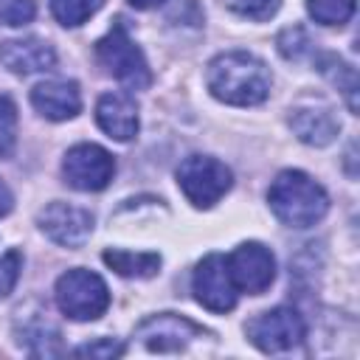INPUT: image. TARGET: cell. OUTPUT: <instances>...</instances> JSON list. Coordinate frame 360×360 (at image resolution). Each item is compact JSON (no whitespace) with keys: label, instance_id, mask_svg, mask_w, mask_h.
Segmentation results:
<instances>
[{"label":"cell","instance_id":"cell-12","mask_svg":"<svg viewBox=\"0 0 360 360\" xmlns=\"http://www.w3.org/2000/svg\"><path fill=\"white\" fill-rule=\"evenodd\" d=\"M0 65L17 76L42 73L56 65V51L51 42L39 39V37L6 39V42H0Z\"/></svg>","mask_w":360,"mask_h":360},{"label":"cell","instance_id":"cell-15","mask_svg":"<svg viewBox=\"0 0 360 360\" xmlns=\"http://www.w3.org/2000/svg\"><path fill=\"white\" fill-rule=\"evenodd\" d=\"M290 127L298 135V141L309 143V146H326L338 138L340 132V121L335 118V112L329 107H295L290 112Z\"/></svg>","mask_w":360,"mask_h":360},{"label":"cell","instance_id":"cell-17","mask_svg":"<svg viewBox=\"0 0 360 360\" xmlns=\"http://www.w3.org/2000/svg\"><path fill=\"white\" fill-rule=\"evenodd\" d=\"M318 70H321L338 90H343L346 104H349V110L354 112V110H357V73H354V68L346 65V62H343L340 56H335V53H323V56H318Z\"/></svg>","mask_w":360,"mask_h":360},{"label":"cell","instance_id":"cell-24","mask_svg":"<svg viewBox=\"0 0 360 360\" xmlns=\"http://www.w3.org/2000/svg\"><path fill=\"white\" fill-rule=\"evenodd\" d=\"M20 270H22V253L20 250H6L0 253V298L8 295L20 278Z\"/></svg>","mask_w":360,"mask_h":360},{"label":"cell","instance_id":"cell-27","mask_svg":"<svg viewBox=\"0 0 360 360\" xmlns=\"http://www.w3.org/2000/svg\"><path fill=\"white\" fill-rule=\"evenodd\" d=\"M166 0H129V6L132 8H141V11H146V8H158V6H163Z\"/></svg>","mask_w":360,"mask_h":360},{"label":"cell","instance_id":"cell-23","mask_svg":"<svg viewBox=\"0 0 360 360\" xmlns=\"http://www.w3.org/2000/svg\"><path fill=\"white\" fill-rule=\"evenodd\" d=\"M37 14L34 0H0V22L6 25H25Z\"/></svg>","mask_w":360,"mask_h":360},{"label":"cell","instance_id":"cell-4","mask_svg":"<svg viewBox=\"0 0 360 360\" xmlns=\"http://www.w3.org/2000/svg\"><path fill=\"white\" fill-rule=\"evenodd\" d=\"M53 295H56V307L70 321H96L110 307V290L104 278L84 267H73L62 273L56 278Z\"/></svg>","mask_w":360,"mask_h":360},{"label":"cell","instance_id":"cell-6","mask_svg":"<svg viewBox=\"0 0 360 360\" xmlns=\"http://www.w3.org/2000/svg\"><path fill=\"white\" fill-rule=\"evenodd\" d=\"M245 332H248V340L259 352L278 354V352L295 349L304 340L307 326H304V318L292 307H273L267 312H259L253 321H248Z\"/></svg>","mask_w":360,"mask_h":360},{"label":"cell","instance_id":"cell-19","mask_svg":"<svg viewBox=\"0 0 360 360\" xmlns=\"http://www.w3.org/2000/svg\"><path fill=\"white\" fill-rule=\"evenodd\" d=\"M307 11L321 25H346L354 14V0H307Z\"/></svg>","mask_w":360,"mask_h":360},{"label":"cell","instance_id":"cell-20","mask_svg":"<svg viewBox=\"0 0 360 360\" xmlns=\"http://www.w3.org/2000/svg\"><path fill=\"white\" fill-rule=\"evenodd\" d=\"M17 146V104L8 96H0V160L11 158Z\"/></svg>","mask_w":360,"mask_h":360},{"label":"cell","instance_id":"cell-3","mask_svg":"<svg viewBox=\"0 0 360 360\" xmlns=\"http://www.w3.org/2000/svg\"><path fill=\"white\" fill-rule=\"evenodd\" d=\"M96 59L112 79H118L129 90H143L152 84L149 62L121 20L96 42Z\"/></svg>","mask_w":360,"mask_h":360},{"label":"cell","instance_id":"cell-8","mask_svg":"<svg viewBox=\"0 0 360 360\" xmlns=\"http://www.w3.org/2000/svg\"><path fill=\"white\" fill-rule=\"evenodd\" d=\"M228 273L239 292L262 295L276 281V256L262 242H242L225 256Z\"/></svg>","mask_w":360,"mask_h":360},{"label":"cell","instance_id":"cell-22","mask_svg":"<svg viewBox=\"0 0 360 360\" xmlns=\"http://www.w3.org/2000/svg\"><path fill=\"white\" fill-rule=\"evenodd\" d=\"M312 48V42H309V37H307V31L304 28H284L281 34H278V51H281V56H287V59H301L307 51Z\"/></svg>","mask_w":360,"mask_h":360},{"label":"cell","instance_id":"cell-13","mask_svg":"<svg viewBox=\"0 0 360 360\" xmlns=\"http://www.w3.org/2000/svg\"><path fill=\"white\" fill-rule=\"evenodd\" d=\"M34 110L48 121H68L82 110V93L76 82L68 79H48L31 87Z\"/></svg>","mask_w":360,"mask_h":360},{"label":"cell","instance_id":"cell-10","mask_svg":"<svg viewBox=\"0 0 360 360\" xmlns=\"http://www.w3.org/2000/svg\"><path fill=\"white\" fill-rule=\"evenodd\" d=\"M37 222H39V231L62 248H82L93 233V214L82 205H70L62 200L48 202L39 211Z\"/></svg>","mask_w":360,"mask_h":360},{"label":"cell","instance_id":"cell-14","mask_svg":"<svg viewBox=\"0 0 360 360\" xmlns=\"http://www.w3.org/2000/svg\"><path fill=\"white\" fill-rule=\"evenodd\" d=\"M96 124L112 141H121V143L132 141L138 135V127H141L135 98L127 93H104L96 101Z\"/></svg>","mask_w":360,"mask_h":360},{"label":"cell","instance_id":"cell-7","mask_svg":"<svg viewBox=\"0 0 360 360\" xmlns=\"http://www.w3.org/2000/svg\"><path fill=\"white\" fill-rule=\"evenodd\" d=\"M115 174V158L98 143H76L62 158V177L76 191H101Z\"/></svg>","mask_w":360,"mask_h":360},{"label":"cell","instance_id":"cell-16","mask_svg":"<svg viewBox=\"0 0 360 360\" xmlns=\"http://www.w3.org/2000/svg\"><path fill=\"white\" fill-rule=\"evenodd\" d=\"M104 264L110 270H115L124 278H152L160 270V253L152 250H121V248H110L101 253Z\"/></svg>","mask_w":360,"mask_h":360},{"label":"cell","instance_id":"cell-25","mask_svg":"<svg viewBox=\"0 0 360 360\" xmlns=\"http://www.w3.org/2000/svg\"><path fill=\"white\" fill-rule=\"evenodd\" d=\"M76 357H98V360H110V357H121L124 354V346L112 338H98L93 343H84L79 349H73Z\"/></svg>","mask_w":360,"mask_h":360},{"label":"cell","instance_id":"cell-26","mask_svg":"<svg viewBox=\"0 0 360 360\" xmlns=\"http://www.w3.org/2000/svg\"><path fill=\"white\" fill-rule=\"evenodd\" d=\"M14 208V197H11V191H8V186L0 180V217H6L8 211Z\"/></svg>","mask_w":360,"mask_h":360},{"label":"cell","instance_id":"cell-21","mask_svg":"<svg viewBox=\"0 0 360 360\" xmlns=\"http://www.w3.org/2000/svg\"><path fill=\"white\" fill-rule=\"evenodd\" d=\"M225 8H231L233 14L239 17H248V20H270L278 8H281V0H222Z\"/></svg>","mask_w":360,"mask_h":360},{"label":"cell","instance_id":"cell-9","mask_svg":"<svg viewBox=\"0 0 360 360\" xmlns=\"http://www.w3.org/2000/svg\"><path fill=\"white\" fill-rule=\"evenodd\" d=\"M191 292L197 298V304H202L205 309L211 312H231L236 307V284L228 273V264H225V256L219 253H211L205 256L197 267H194V276H191Z\"/></svg>","mask_w":360,"mask_h":360},{"label":"cell","instance_id":"cell-5","mask_svg":"<svg viewBox=\"0 0 360 360\" xmlns=\"http://www.w3.org/2000/svg\"><path fill=\"white\" fill-rule=\"evenodd\" d=\"M177 186L194 208H211L231 191L233 172L211 155H188L177 166Z\"/></svg>","mask_w":360,"mask_h":360},{"label":"cell","instance_id":"cell-1","mask_svg":"<svg viewBox=\"0 0 360 360\" xmlns=\"http://www.w3.org/2000/svg\"><path fill=\"white\" fill-rule=\"evenodd\" d=\"M205 84L211 96L231 107H256L267 101L273 76L267 65L248 51H225L208 62Z\"/></svg>","mask_w":360,"mask_h":360},{"label":"cell","instance_id":"cell-18","mask_svg":"<svg viewBox=\"0 0 360 360\" xmlns=\"http://www.w3.org/2000/svg\"><path fill=\"white\" fill-rule=\"evenodd\" d=\"M101 6H104V0H51V11H53L56 22H62L65 28H76V25L87 22Z\"/></svg>","mask_w":360,"mask_h":360},{"label":"cell","instance_id":"cell-11","mask_svg":"<svg viewBox=\"0 0 360 360\" xmlns=\"http://www.w3.org/2000/svg\"><path fill=\"white\" fill-rule=\"evenodd\" d=\"M205 329L197 326L194 321L174 315V312H160L149 315L138 329L135 338L149 349V352H180L191 338H202Z\"/></svg>","mask_w":360,"mask_h":360},{"label":"cell","instance_id":"cell-2","mask_svg":"<svg viewBox=\"0 0 360 360\" xmlns=\"http://www.w3.org/2000/svg\"><path fill=\"white\" fill-rule=\"evenodd\" d=\"M270 211L290 228H312L329 211L326 188L301 169H284L267 188Z\"/></svg>","mask_w":360,"mask_h":360}]
</instances>
